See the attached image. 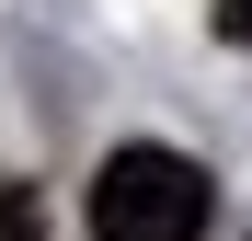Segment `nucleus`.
Masks as SVG:
<instances>
[{
  "instance_id": "nucleus-1",
  "label": "nucleus",
  "mask_w": 252,
  "mask_h": 241,
  "mask_svg": "<svg viewBox=\"0 0 252 241\" xmlns=\"http://www.w3.org/2000/svg\"><path fill=\"white\" fill-rule=\"evenodd\" d=\"M206 218H218L206 161L160 149V138L103 149V172H92V241H206Z\"/></svg>"
},
{
  "instance_id": "nucleus-2",
  "label": "nucleus",
  "mask_w": 252,
  "mask_h": 241,
  "mask_svg": "<svg viewBox=\"0 0 252 241\" xmlns=\"http://www.w3.org/2000/svg\"><path fill=\"white\" fill-rule=\"evenodd\" d=\"M0 241H46V218H34V184H0Z\"/></svg>"
},
{
  "instance_id": "nucleus-3",
  "label": "nucleus",
  "mask_w": 252,
  "mask_h": 241,
  "mask_svg": "<svg viewBox=\"0 0 252 241\" xmlns=\"http://www.w3.org/2000/svg\"><path fill=\"white\" fill-rule=\"evenodd\" d=\"M218 34H229V46H252V0H218Z\"/></svg>"
}]
</instances>
